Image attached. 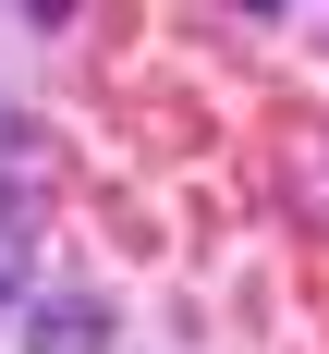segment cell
Listing matches in <instances>:
<instances>
[{
	"instance_id": "obj_2",
	"label": "cell",
	"mask_w": 329,
	"mask_h": 354,
	"mask_svg": "<svg viewBox=\"0 0 329 354\" xmlns=\"http://www.w3.org/2000/svg\"><path fill=\"white\" fill-rule=\"evenodd\" d=\"M12 220H25V171H0V232H12Z\"/></svg>"
},
{
	"instance_id": "obj_1",
	"label": "cell",
	"mask_w": 329,
	"mask_h": 354,
	"mask_svg": "<svg viewBox=\"0 0 329 354\" xmlns=\"http://www.w3.org/2000/svg\"><path fill=\"white\" fill-rule=\"evenodd\" d=\"M25 354H110V293H37Z\"/></svg>"
},
{
	"instance_id": "obj_3",
	"label": "cell",
	"mask_w": 329,
	"mask_h": 354,
	"mask_svg": "<svg viewBox=\"0 0 329 354\" xmlns=\"http://www.w3.org/2000/svg\"><path fill=\"white\" fill-rule=\"evenodd\" d=\"M244 12H281V0H244Z\"/></svg>"
}]
</instances>
